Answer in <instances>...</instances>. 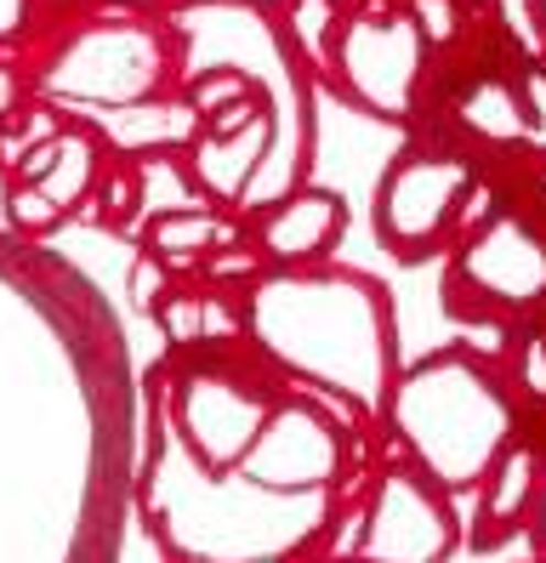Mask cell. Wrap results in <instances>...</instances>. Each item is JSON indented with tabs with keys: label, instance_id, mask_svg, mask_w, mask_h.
Wrapping results in <instances>:
<instances>
[{
	"label": "cell",
	"instance_id": "cell-17",
	"mask_svg": "<svg viewBox=\"0 0 546 563\" xmlns=\"http://www.w3.org/2000/svg\"><path fill=\"white\" fill-rule=\"evenodd\" d=\"M57 222H63V211L34 183H7V228H23V234H52Z\"/></svg>",
	"mask_w": 546,
	"mask_h": 563
},
{
	"label": "cell",
	"instance_id": "cell-11",
	"mask_svg": "<svg viewBox=\"0 0 546 563\" xmlns=\"http://www.w3.org/2000/svg\"><path fill=\"white\" fill-rule=\"evenodd\" d=\"M267 154H273V114H256L239 131H199L188 148V165H194L199 194H211L222 206H239L251 194L256 172L267 165Z\"/></svg>",
	"mask_w": 546,
	"mask_h": 563
},
{
	"label": "cell",
	"instance_id": "cell-19",
	"mask_svg": "<svg viewBox=\"0 0 546 563\" xmlns=\"http://www.w3.org/2000/svg\"><path fill=\"white\" fill-rule=\"evenodd\" d=\"M245 97H256V91L239 80V75H194V86H188V103H194L199 120L228 109V103H245Z\"/></svg>",
	"mask_w": 546,
	"mask_h": 563
},
{
	"label": "cell",
	"instance_id": "cell-16",
	"mask_svg": "<svg viewBox=\"0 0 546 563\" xmlns=\"http://www.w3.org/2000/svg\"><path fill=\"white\" fill-rule=\"evenodd\" d=\"M461 120L478 131V137H490V143H524V97L518 86H506V80H478L467 97H461Z\"/></svg>",
	"mask_w": 546,
	"mask_h": 563
},
{
	"label": "cell",
	"instance_id": "cell-31",
	"mask_svg": "<svg viewBox=\"0 0 546 563\" xmlns=\"http://www.w3.org/2000/svg\"><path fill=\"white\" fill-rule=\"evenodd\" d=\"M535 12H540V18H546V0H535Z\"/></svg>",
	"mask_w": 546,
	"mask_h": 563
},
{
	"label": "cell",
	"instance_id": "cell-2",
	"mask_svg": "<svg viewBox=\"0 0 546 563\" xmlns=\"http://www.w3.org/2000/svg\"><path fill=\"white\" fill-rule=\"evenodd\" d=\"M382 410L438 489H472L512 439V399L472 353H433L393 371Z\"/></svg>",
	"mask_w": 546,
	"mask_h": 563
},
{
	"label": "cell",
	"instance_id": "cell-4",
	"mask_svg": "<svg viewBox=\"0 0 546 563\" xmlns=\"http://www.w3.org/2000/svg\"><path fill=\"white\" fill-rule=\"evenodd\" d=\"M472 194V165L456 154H398L375 194V234L398 256H427L450 240L461 200Z\"/></svg>",
	"mask_w": 546,
	"mask_h": 563
},
{
	"label": "cell",
	"instance_id": "cell-28",
	"mask_svg": "<svg viewBox=\"0 0 546 563\" xmlns=\"http://www.w3.org/2000/svg\"><path fill=\"white\" fill-rule=\"evenodd\" d=\"M535 507H540V523H535V541L546 547V461H540V489H535Z\"/></svg>",
	"mask_w": 546,
	"mask_h": 563
},
{
	"label": "cell",
	"instance_id": "cell-29",
	"mask_svg": "<svg viewBox=\"0 0 546 563\" xmlns=\"http://www.w3.org/2000/svg\"><path fill=\"white\" fill-rule=\"evenodd\" d=\"M183 563H228V558H211V552H183Z\"/></svg>",
	"mask_w": 546,
	"mask_h": 563
},
{
	"label": "cell",
	"instance_id": "cell-9",
	"mask_svg": "<svg viewBox=\"0 0 546 563\" xmlns=\"http://www.w3.org/2000/svg\"><path fill=\"white\" fill-rule=\"evenodd\" d=\"M450 279L490 308H535L546 296V240L524 217H490L456 256Z\"/></svg>",
	"mask_w": 546,
	"mask_h": 563
},
{
	"label": "cell",
	"instance_id": "cell-12",
	"mask_svg": "<svg viewBox=\"0 0 546 563\" xmlns=\"http://www.w3.org/2000/svg\"><path fill=\"white\" fill-rule=\"evenodd\" d=\"M97 177H102V143L91 131H68V125H57L52 137L23 148L12 165V183H34L63 217L97 188Z\"/></svg>",
	"mask_w": 546,
	"mask_h": 563
},
{
	"label": "cell",
	"instance_id": "cell-8",
	"mask_svg": "<svg viewBox=\"0 0 546 563\" xmlns=\"http://www.w3.org/2000/svg\"><path fill=\"white\" fill-rule=\"evenodd\" d=\"M267 421V399L217 371H194L177 382V433L183 450L199 461L205 478H222L245 461L256 427Z\"/></svg>",
	"mask_w": 546,
	"mask_h": 563
},
{
	"label": "cell",
	"instance_id": "cell-23",
	"mask_svg": "<svg viewBox=\"0 0 546 563\" xmlns=\"http://www.w3.org/2000/svg\"><path fill=\"white\" fill-rule=\"evenodd\" d=\"M518 97H524V137H535V143L546 148V75L535 69Z\"/></svg>",
	"mask_w": 546,
	"mask_h": 563
},
{
	"label": "cell",
	"instance_id": "cell-14",
	"mask_svg": "<svg viewBox=\"0 0 546 563\" xmlns=\"http://www.w3.org/2000/svg\"><path fill=\"white\" fill-rule=\"evenodd\" d=\"M233 217L211 211V206H177V211H160L149 217V256H160L165 268H183V262H199L205 251L233 245Z\"/></svg>",
	"mask_w": 546,
	"mask_h": 563
},
{
	"label": "cell",
	"instance_id": "cell-25",
	"mask_svg": "<svg viewBox=\"0 0 546 563\" xmlns=\"http://www.w3.org/2000/svg\"><path fill=\"white\" fill-rule=\"evenodd\" d=\"M262 268H267V262H262L256 251H239V245H228V256L211 262L217 279H251V274H262Z\"/></svg>",
	"mask_w": 546,
	"mask_h": 563
},
{
	"label": "cell",
	"instance_id": "cell-3",
	"mask_svg": "<svg viewBox=\"0 0 546 563\" xmlns=\"http://www.w3.org/2000/svg\"><path fill=\"white\" fill-rule=\"evenodd\" d=\"M165 80V41L143 23H91L68 35L41 69V91L52 103L75 109H125L160 97Z\"/></svg>",
	"mask_w": 546,
	"mask_h": 563
},
{
	"label": "cell",
	"instance_id": "cell-26",
	"mask_svg": "<svg viewBox=\"0 0 546 563\" xmlns=\"http://www.w3.org/2000/svg\"><path fill=\"white\" fill-rule=\"evenodd\" d=\"M18 103H23V80H18L12 63H0V125L18 114Z\"/></svg>",
	"mask_w": 546,
	"mask_h": 563
},
{
	"label": "cell",
	"instance_id": "cell-15",
	"mask_svg": "<svg viewBox=\"0 0 546 563\" xmlns=\"http://www.w3.org/2000/svg\"><path fill=\"white\" fill-rule=\"evenodd\" d=\"M478 484H484V523L501 536V529H512L518 518H529V507H535L540 455H535L529 444H518V439H506L501 455L490 461V473L478 478Z\"/></svg>",
	"mask_w": 546,
	"mask_h": 563
},
{
	"label": "cell",
	"instance_id": "cell-10",
	"mask_svg": "<svg viewBox=\"0 0 546 563\" xmlns=\"http://www.w3.org/2000/svg\"><path fill=\"white\" fill-rule=\"evenodd\" d=\"M341 222H348V211H341L336 194L325 188H285L273 194V206L262 217V262H280V268H307V262H319L336 240H341Z\"/></svg>",
	"mask_w": 546,
	"mask_h": 563
},
{
	"label": "cell",
	"instance_id": "cell-5",
	"mask_svg": "<svg viewBox=\"0 0 546 563\" xmlns=\"http://www.w3.org/2000/svg\"><path fill=\"white\" fill-rule=\"evenodd\" d=\"M427 63V41L410 18H359L336 41V75L375 120H404Z\"/></svg>",
	"mask_w": 546,
	"mask_h": 563
},
{
	"label": "cell",
	"instance_id": "cell-7",
	"mask_svg": "<svg viewBox=\"0 0 546 563\" xmlns=\"http://www.w3.org/2000/svg\"><path fill=\"white\" fill-rule=\"evenodd\" d=\"M456 552V518L416 473H387L370 495L359 529V563H444Z\"/></svg>",
	"mask_w": 546,
	"mask_h": 563
},
{
	"label": "cell",
	"instance_id": "cell-33",
	"mask_svg": "<svg viewBox=\"0 0 546 563\" xmlns=\"http://www.w3.org/2000/svg\"><path fill=\"white\" fill-rule=\"evenodd\" d=\"M348 563H359V558H348Z\"/></svg>",
	"mask_w": 546,
	"mask_h": 563
},
{
	"label": "cell",
	"instance_id": "cell-21",
	"mask_svg": "<svg viewBox=\"0 0 546 563\" xmlns=\"http://www.w3.org/2000/svg\"><path fill=\"white\" fill-rule=\"evenodd\" d=\"M199 302H205V296H160V302H154V313H160L171 342H183V347L199 342Z\"/></svg>",
	"mask_w": 546,
	"mask_h": 563
},
{
	"label": "cell",
	"instance_id": "cell-1",
	"mask_svg": "<svg viewBox=\"0 0 546 563\" xmlns=\"http://www.w3.org/2000/svg\"><path fill=\"white\" fill-rule=\"evenodd\" d=\"M245 324L256 330L262 353L296 382L336 393L359 416L382 410L398 371V324L382 285L353 274L280 268L256 279Z\"/></svg>",
	"mask_w": 546,
	"mask_h": 563
},
{
	"label": "cell",
	"instance_id": "cell-6",
	"mask_svg": "<svg viewBox=\"0 0 546 563\" xmlns=\"http://www.w3.org/2000/svg\"><path fill=\"white\" fill-rule=\"evenodd\" d=\"M239 484L267 495H314L341 473V439L314 405H267V421L239 461Z\"/></svg>",
	"mask_w": 546,
	"mask_h": 563
},
{
	"label": "cell",
	"instance_id": "cell-22",
	"mask_svg": "<svg viewBox=\"0 0 546 563\" xmlns=\"http://www.w3.org/2000/svg\"><path fill=\"white\" fill-rule=\"evenodd\" d=\"M165 296V262L160 256H136V268H131V302L136 308H154Z\"/></svg>",
	"mask_w": 546,
	"mask_h": 563
},
{
	"label": "cell",
	"instance_id": "cell-18",
	"mask_svg": "<svg viewBox=\"0 0 546 563\" xmlns=\"http://www.w3.org/2000/svg\"><path fill=\"white\" fill-rule=\"evenodd\" d=\"M404 18L416 23V35L427 46H450L461 35V7H456V0H410Z\"/></svg>",
	"mask_w": 546,
	"mask_h": 563
},
{
	"label": "cell",
	"instance_id": "cell-20",
	"mask_svg": "<svg viewBox=\"0 0 546 563\" xmlns=\"http://www.w3.org/2000/svg\"><path fill=\"white\" fill-rule=\"evenodd\" d=\"M330 18H336V0H291V35L302 52H319L330 35Z\"/></svg>",
	"mask_w": 546,
	"mask_h": 563
},
{
	"label": "cell",
	"instance_id": "cell-24",
	"mask_svg": "<svg viewBox=\"0 0 546 563\" xmlns=\"http://www.w3.org/2000/svg\"><path fill=\"white\" fill-rule=\"evenodd\" d=\"M518 371H524V387L535 393V399H546V336H524Z\"/></svg>",
	"mask_w": 546,
	"mask_h": 563
},
{
	"label": "cell",
	"instance_id": "cell-13",
	"mask_svg": "<svg viewBox=\"0 0 546 563\" xmlns=\"http://www.w3.org/2000/svg\"><path fill=\"white\" fill-rule=\"evenodd\" d=\"M97 131L109 143L131 148V154H160V148H183L199 137V114L194 103H154V97H143V103H125V109H91Z\"/></svg>",
	"mask_w": 546,
	"mask_h": 563
},
{
	"label": "cell",
	"instance_id": "cell-27",
	"mask_svg": "<svg viewBox=\"0 0 546 563\" xmlns=\"http://www.w3.org/2000/svg\"><path fill=\"white\" fill-rule=\"evenodd\" d=\"M23 12H29V0H0V41H12L23 29Z\"/></svg>",
	"mask_w": 546,
	"mask_h": 563
},
{
	"label": "cell",
	"instance_id": "cell-32",
	"mask_svg": "<svg viewBox=\"0 0 546 563\" xmlns=\"http://www.w3.org/2000/svg\"><path fill=\"white\" fill-rule=\"evenodd\" d=\"M131 7H149V0H131Z\"/></svg>",
	"mask_w": 546,
	"mask_h": 563
},
{
	"label": "cell",
	"instance_id": "cell-30",
	"mask_svg": "<svg viewBox=\"0 0 546 563\" xmlns=\"http://www.w3.org/2000/svg\"><path fill=\"white\" fill-rule=\"evenodd\" d=\"M0 228H7V183H0Z\"/></svg>",
	"mask_w": 546,
	"mask_h": 563
}]
</instances>
